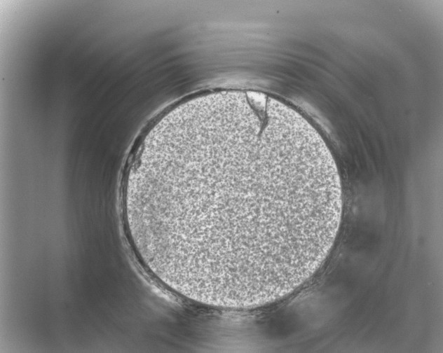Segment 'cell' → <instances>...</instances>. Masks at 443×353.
<instances>
[{"mask_svg":"<svg viewBox=\"0 0 443 353\" xmlns=\"http://www.w3.org/2000/svg\"><path fill=\"white\" fill-rule=\"evenodd\" d=\"M129 203L135 249L161 282L202 304L247 309L289 294L320 267L342 190L308 124L213 116L162 137L136 167Z\"/></svg>","mask_w":443,"mask_h":353,"instance_id":"6da1fadb","label":"cell"}]
</instances>
